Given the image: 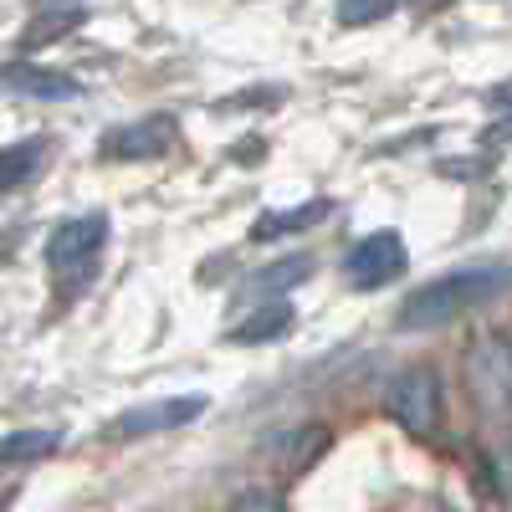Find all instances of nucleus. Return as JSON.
<instances>
[{
	"label": "nucleus",
	"instance_id": "obj_13",
	"mask_svg": "<svg viewBox=\"0 0 512 512\" xmlns=\"http://www.w3.org/2000/svg\"><path fill=\"white\" fill-rule=\"evenodd\" d=\"M62 446V431H11L6 446H0V456H6V466H31V461H47L52 451Z\"/></svg>",
	"mask_w": 512,
	"mask_h": 512
},
{
	"label": "nucleus",
	"instance_id": "obj_18",
	"mask_svg": "<svg viewBox=\"0 0 512 512\" xmlns=\"http://www.w3.org/2000/svg\"><path fill=\"white\" fill-rule=\"evenodd\" d=\"M487 103H492V108H512V82H502V88H492V93H487Z\"/></svg>",
	"mask_w": 512,
	"mask_h": 512
},
{
	"label": "nucleus",
	"instance_id": "obj_2",
	"mask_svg": "<svg viewBox=\"0 0 512 512\" xmlns=\"http://www.w3.org/2000/svg\"><path fill=\"white\" fill-rule=\"evenodd\" d=\"M466 390L487 420H512V344L502 333H482L466 349Z\"/></svg>",
	"mask_w": 512,
	"mask_h": 512
},
{
	"label": "nucleus",
	"instance_id": "obj_10",
	"mask_svg": "<svg viewBox=\"0 0 512 512\" xmlns=\"http://www.w3.org/2000/svg\"><path fill=\"white\" fill-rule=\"evenodd\" d=\"M308 272H313V262L297 251V256H282V262H267L262 272H251V277L241 282V292L256 297V303H272V297H287Z\"/></svg>",
	"mask_w": 512,
	"mask_h": 512
},
{
	"label": "nucleus",
	"instance_id": "obj_4",
	"mask_svg": "<svg viewBox=\"0 0 512 512\" xmlns=\"http://www.w3.org/2000/svg\"><path fill=\"white\" fill-rule=\"evenodd\" d=\"M405 272V241L395 231H374L364 241H354V251L344 256V277L349 287H384Z\"/></svg>",
	"mask_w": 512,
	"mask_h": 512
},
{
	"label": "nucleus",
	"instance_id": "obj_5",
	"mask_svg": "<svg viewBox=\"0 0 512 512\" xmlns=\"http://www.w3.org/2000/svg\"><path fill=\"white\" fill-rule=\"evenodd\" d=\"M210 410L205 395H175V400H154V405H134L113 420V436L123 441H139V436H154V431H180V425L200 420Z\"/></svg>",
	"mask_w": 512,
	"mask_h": 512
},
{
	"label": "nucleus",
	"instance_id": "obj_3",
	"mask_svg": "<svg viewBox=\"0 0 512 512\" xmlns=\"http://www.w3.org/2000/svg\"><path fill=\"white\" fill-rule=\"evenodd\" d=\"M384 415H390L405 436H431L441 425V384L431 369H400L384 384Z\"/></svg>",
	"mask_w": 512,
	"mask_h": 512
},
{
	"label": "nucleus",
	"instance_id": "obj_15",
	"mask_svg": "<svg viewBox=\"0 0 512 512\" xmlns=\"http://www.w3.org/2000/svg\"><path fill=\"white\" fill-rule=\"evenodd\" d=\"M395 11V0H338V21L344 26H374Z\"/></svg>",
	"mask_w": 512,
	"mask_h": 512
},
{
	"label": "nucleus",
	"instance_id": "obj_17",
	"mask_svg": "<svg viewBox=\"0 0 512 512\" xmlns=\"http://www.w3.org/2000/svg\"><path fill=\"white\" fill-rule=\"evenodd\" d=\"M282 98H287V88H251L241 98H226L221 108H256V103H282Z\"/></svg>",
	"mask_w": 512,
	"mask_h": 512
},
{
	"label": "nucleus",
	"instance_id": "obj_19",
	"mask_svg": "<svg viewBox=\"0 0 512 512\" xmlns=\"http://www.w3.org/2000/svg\"><path fill=\"white\" fill-rule=\"evenodd\" d=\"M41 6H47V11H52V6H77V0H41Z\"/></svg>",
	"mask_w": 512,
	"mask_h": 512
},
{
	"label": "nucleus",
	"instance_id": "obj_11",
	"mask_svg": "<svg viewBox=\"0 0 512 512\" xmlns=\"http://www.w3.org/2000/svg\"><path fill=\"white\" fill-rule=\"evenodd\" d=\"M82 21H88V11H82V6H52V11H36V16L26 21L21 41H16V52H41V47H52V41L72 36Z\"/></svg>",
	"mask_w": 512,
	"mask_h": 512
},
{
	"label": "nucleus",
	"instance_id": "obj_6",
	"mask_svg": "<svg viewBox=\"0 0 512 512\" xmlns=\"http://www.w3.org/2000/svg\"><path fill=\"white\" fill-rule=\"evenodd\" d=\"M103 241H108V216L88 210V216H72V221H62V226L47 236V262H52L57 272L88 267L93 256L103 251Z\"/></svg>",
	"mask_w": 512,
	"mask_h": 512
},
{
	"label": "nucleus",
	"instance_id": "obj_14",
	"mask_svg": "<svg viewBox=\"0 0 512 512\" xmlns=\"http://www.w3.org/2000/svg\"><path fill=\"white\" fill-rule=\"evenodd\" d=\"M41 154H47V144H41V139H21V144H11V149H6V159H0V190L16 195V190L36 175Z\"/></svg>",
	"mask_w": 512,
	"mask_h": 512
},
{
	"label": "nucleus",
	"instance_id": "obj_12",
	"mask_svg": "<svg viewBox=\"0 0 512 512\" xmlns=\"http://www.w3.org/2000/svg\"><path fill=\"white\" fill-rule=\"evenodd\" d=\"M328 200H303V205H292V210H267L262 221L251 226V241H277V236H292V231H308L328 216Z\"/></svg>",
	"mask_w": 512,
	"mask_h": 512
},
{
	"label": "nucleus",
	"instance_id": "obj_9",
	"mask_svg": "<svg viewBox=\"0 0 512 512\" xmlns=\"http://www.w3.org/2000/svg\"><path fill=\"white\" fill-rule=\"evenodd\" d=\"M292 323H297L292 303H287V297H272V303H256L226 338H231V344H241V349H262V344H272V338H282Z\"/></svg>",
	"mask_w": 512,
	"mask_h": 512
},
{
	"label": "nucleus",
	"instance_id": "obj_1",
	"mask_svg": "<svg viewBox=\"0 0 512 512\" xmlns=\"http://www.w3.org/2000/svg\"><path fill=\"white\" fill-rule=\"evenodd\" d=\"M512 287V267H466V272H446L436 282L415 287L405 303L395 308V323L405 333H431V328H446L456 323L461 313H472L482 303H492V297Z\"/></svg>",
	"mask_w": 512,
	"mask_h": 512
},
{
	"label": "nucleus",
	"instance_id": "obj_7",
	"mask_svg": "<svg viewBox=\"0 0 512 512\" xmlns=\"http://www.w3.org/2000/svg\"><path fill=\"white\" fill-rule=\"evenodd\" d=\"M175 144V118L169 113H154V118H139V123H123L113 134H103V159H159Z\"/></svg>",
	"mask_w": 512,
	"mask_h": 512
},
{
	"label": "nucleus",
	"instance_id": "obj_8",
	"mask_svg": "<svg viewBox=\"0 0 512 512\" xmlns=\"http://www.w3.org/2000/svg\"><path fill=\"white\" fill-rule=\"evenodd\" d=\"M6 88L16 98H36V103H72L82 98V82L67 77V72H52V67H36V62H6Z\"/></svg>",
	"mask_w": 512,
	"mask_h": 512
},
{
	"label": "nucleus",
	"instance_id": "obj_16",
	"mask_svg": "<svg viewBox=\"0 0 512 512\" xmlns=\"http://www.w3.org/2000/svg\"><path fill=\"white\" fill-rule=\"evenodd\" d=\"M231 512H282V502L272 492H262V487H246V492H236V507Z\"/></svg>",
	"mask_w": 512,
	"mask_h": 512
}]
</instances>
